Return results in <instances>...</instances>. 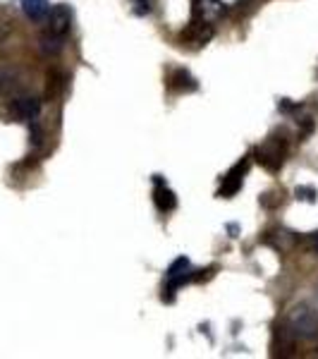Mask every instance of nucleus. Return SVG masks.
<instances>
[{"mask_svg": "<svg viewBox=\"0 0 318 359\" xmlns=\"http://www.w3.org/2000/svg\"><path fill=\"white\" fill-rule=\"evenodd\" d=\"M256 161L261 163L268 172H277L285 163V156H287V142L280 137H268L265 142H261L256 147Z\"/></svg>", "mask_w": 318, "mask_h": 359, "instance_id": "obj_2", "label": "nucleus"}, {"mask_svg": "<svg viewBox=\"0 0 318 359\" xmlns=\"http://www.w3.org/2000/svg\"><path fill=\"white\" fill-rule=\"evenodd\" d=\"M213 34H216L213 32V25L192 20L187 27H184V32L180 34V41H182V46H189V48H201V46H206L211 41Z\"/></svg>", "mask_w": 318, "mask_h": 359, "instance_id": "obj_4", "label": "nucleus"}, {"mask_svg": "<svg viewBox=\"0 0 318 359\" xmlns=\"http://www.w3.org/2000/svg\"><path fill=\"white\" fill-rule=\"evenodd\" d=\"M192 271H189V259H175V262L170 264V269H167V302L172 299V292L177 290V287L182 285V283H187V280H192Z\"/></svg>", "mask_w": 318, "mask_h": 359, "instance_id": "obj_8", "label": "nucleus"}, {"mask_svg": "<svg viewBox=\"0 0 318 359\" xmlns=\"http://www.w3.org/2000/svg\"><path fill=\"white\" fill-rule=\"evenodd\" d=\"M167 86H170L172 91H177V94H189V91L199 89L196 79L187 72V69H182V67L172 69V72L167 74Z\"/></svg>", "mask_w": 318, "mask_h": 359, "instance_id": "obj_11", "label": "nucleus"}, {"mask_svg": "<svg viewBox=\"0 0 318 359\" xmlns=\"http://www.w3.org/2000/svg\"><path fill=\"white\" fill-rule=\"evenodd\" d=\"M132 3H134V5H132V13H134V15L141 17V15L151 13V3H148V0H132Z\"/></svg>", "mask_w": 318, "mask_h": 359, "instance_id": "obj_16", "label": "nucleus"}, {"mask_svg": "<svg viewBox=\"0 0 318 359\" xmlns=\"http://www.w3.org/2000/svg\"><path fill=\"white\" fill-rule=\"evenodd\" d=\"M46 82H48L46 84V98L55 101V98L62 94V89H65V77H62V72H57V69H50Z\"/></svg>", "mask_w": 318, "mask_h": 359, "instance_id": "obj_14", "label": "nucleus"}, {"mask_svg": "<svg viewBox=\"0 0 318 359\" xmlns=\"http://www.w3.org/2000/svg\"><path fill=\"white\" fill-rule=\"evenodd\" d=\"M228 13V5L223 0H194L192 8V20L206 22V25H216L223 20V15Z\"/></svg>", "mask_w": 318, "mask_h": 359, "instance_id": "obj_5", "label": "nucleus"}, {"mask_svg": "<svg viewBox=\"0 0 318 359\" xmlns=\"http://www.w3.org/2000/svg\"><path fill=\"white\" fill-rule=\"evenodd\" d=\"M247 170H249V161H247V158L230 168L228 175L223 177V184H221V189H218V196H221V199H230V196H235L237 192H240L242 180H244Z\"/></svg>", "mask_w": 318, "mask_h": 359, "instance_id": "obj_7", "label": "nucleus"}, {"mask_svg": "<svg viewBox=\"0 0 318 359\" xmlns=\"http://www.w3.org/2000/svg\"><path fill=\"white\" fill-rule=\"evenodd\" d=\"M294 194H297V199L309 201V204L311 201H316V189L314 187H297V192Z\"/></svg>", "mask_w": 318, "mask_h": 359, "instance_id": "obj_17", "label": "nucleus"}, {"mask_svg": "<svg viewBox=\"0 0 318 359\" xmlns=\"http://www.w3.org/2000/svg\"><path fill=\"white\" fill-rule=\"evenodd\" d=\"M263 242L268 247H273L275 252H292L294 247H297V235L290 233V230H285V228H277L273 230V233H265L263 237Z\"/></svg>", "mask_w": 318, "mask_h": 359, "instance_id": "obj_10", "label": "nucleus"}, {"mask_svg": "<svg viewBox=\"0 0 318 359\" xmlns=\"http://www.w3.org/2000/svg\"><path fill=\"white\" fill-rule=\"evenodd\" d=\"M5 115L15 123H32V120L39 118L41 113V101L34 96H20V98H13V101L5 106Z\"/></svg>", "mask_w": 318, "mask_h": 359, "instance_id": "obj_3", "label": "nucleus"}, {"mask_svg": "<svg viewBox=\"0 0 318 359\" xmlns=\"http://www.w3.org/2000/svg\"><path fill=\"white\" fill-rule=\"evenodd\" d=\"M46 25H48L50 34H57V36H65V34L72 29V8L65 3L53 5L46 15Z\"/></svg>", "mask_w": 318, "mask_h": 359, "instance_id": "obj_6", "label": "nucleus"}, {"mask_svg": "<svg viewBox=\"0 0 318 359\" xmlns=\"http://www.w3.org/2000/svg\"><path fill=\"white\" fill-rule=\"evenodd\" d=\"M62 39L65 36H57V34H50V32H46L41 39H39V43H41V50L46 55H57L62 50Z\"/></svg>", "mask_w": 318, "mask_h": 359, "instance_id": "obj_15", "label": "nucleus"}, {"mask_svg": "<svg viewBox=\"0 0 318 359\" xmlns=\"http://www.w3.org/2000/svg\"><path fill=\"white\" fill-rule=\"evenodd\" d=\"M153 204H155V208H158V211H163V213H170V211H175V208H177V196H175V192H172V189L167 187V184L158 175H155Z\"/></svg>", "mask_w": 318, "mask_h": 359, "instance_id": "obj_9", "label": "nucleus"}, {"mask_svg": "<svg viewBox=\"0 0 318 359\" xmlns=\"http://www.w3.org/2000/svg\"><path fill=\"white\" fill-rule=\"evenodd\" d=\"M309 247L318 254V233H311L309 235Z\"/></svg>", "mask_w": 318, "mask_h": 359, "instance_id": "obj_18", "label": "nucleus"}, {"mask_svg": "<svg viewBox=\"0 0 318 359\" xmlns=\"http://www.w3.org/2000/svg\"><path fill=\"white\" fill-rule=\"evenodd\" d=\"M22 10H25V15L32 22H43L50 5H48V0H22Z\"/></svg>", "mask_w": 318, "mask_h": 359, "instance_id": "obj_13", "label": "nucleus"}, {"mask_svg": "<svg viewBox=\"0 0 318 359\" xmlns=\"http://www.w3.org/2000/svg\"><path fill=\"white\" fill-rule=\"evenodd\" d=\"M294 343H297V335H294V331L287 326V323H285V326L275 328V350H277V355H280V357L292 355Z\"/></svg>", "mask_w": 318, "mask_h": 359, "instance_id": "obj_12", "label": "nucleus"}, {"mask_svg": "<svg viewBox=\"0 0 318 359\" xmlns=\"http://www.w3.org/2000/svg\"><path fill=\"white\" fill-rule=\"evenodd\" d=\"M287 326L302 340H318V311L309 304H297L287 314Z\"/></svg>", "mask_w": 318, "mask_h": 359, "instance_id": "obj_1", "label": "nucleus"}]
</instances>
